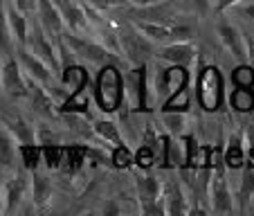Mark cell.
I'll list each match as a JSON object with an SVG mask.
<instances>
[{"mask_svg": "<svg viewBox=\"0 0 254 216\" xmlns=\"http://www.w3.org/2000/svg\"><path fill=\"white\" fill-rule=\"evenodd\" d=\"M92 97L99 111L104 113H117L122 104L126 101L124 97V74L117 66H101L99 74L92 86Z\"/></svg>", "mask_w": 254, "mask_h": 216, "instance_id": "cell-1", "label": "cell"}, {"mask_svg": "<svg viewBox=\"0 0 254 216\" xmlns=\"http://www.w3.org/2000/svg\"><path fill=\"white\" fill-rule=\"evenodd\" d=\"M196 101L205 113H218L225 104V79L218 66H205L198 68L196 74Z\"/></svg>", "mask_w": 254, "mask_h": 216, "instance_id": "cell-2", "label": "cell"}, {"mask_svg": "<svg viewBox=\"0 0 254 216\" xmlns=\"http://www.w3.org/2000/svg\"><path fill=\"white\" fill-rule=\"evenodd\" d=\"M63 39H65V43L72 48V52H74L77 59L90 61V63H95V66H117L120 70L128 66L120 54L106 50L99 41L86 39V36L79 34V32H65V29H63Z\"/></svg>", "mask_w": 254, "mask_h": 216, "instance_id": "cell-3", "label": "cell"}, {"mask_svg": "<svg viewBox=\"0 0 254 216\" xmlns=\"http://www.w3.org/2000/svg\"><path fill=\"white\" fill-rule=\"evenodd\" d=\"M117 36H120V48H122V54H124V61L130 63V66H142L151 57H155L158 45L146 39L133 23L120 25L117 27Z\"/></svg>", "mask_w": 254, "mask_h": 216, "instance_id": "cell-4", "label": "cell"}, {"mask_svg": "<svg viewBox=\"0 0 254 216\" xmlns=\"http://www.w3.org/2000/svg\"><path fill=\"white\" fill-rule=\"evenodd\" d=\"M135 194H137L139 212L146 216H162L164 214V198H162V183L153 173H139L135 178Z\"/></svg>", "mask_w": 254, "mask_h": 216, "instance_id": "cell-5", "label": "cell"}, {"mask_svg": "<svg viewBox=\"0 0 254 216\" xmlns=\"http://www.w3.org/2000/svg\"><path fill=\"white\" fill-rule=\"evenodd\" d=\"M124 97L133 104L135 113L149 111V74H146V63L133 66L124 72Z\"/></svg>", "mask_w": 254, "mask_h": 216, "instance_id": "cell-6", "label": "cell"}, {"mask_svg": "<svg viewBox=\"0 0 254 216\" xmlns=\"http://www.w3.org/2000/svg\"><path fill=\"white\" fill-rule=\"evenodd\" d=\"M25 48H27L32 54H36V57H39L48 68H52L54 74L59 77V72H61V63H59V57H57V48H54V43H52V36L45 32L43 25H41L39 20H34V25L29 27Z\"/></svg>", "mask_w": 254, "mask_h": 216, "instance_id": "cell-7", "label": "cell"}, {"mask_svg": "<svg viewBox=\"0 0 254 216\" xmlns=\"http://www.w3.org/2000/svg\"><path fill=\"white\" fill-rule=\"evenodd\" d=\"M14 57L18 59V63H20V68H23L25 74H27L29 79H34V81H39L41 86H45L50 92L59 86V83H57V74H54L52 68L45 66V63L41 61L36 54L29 52L25 45H16Z\"/></svg>", "mask_w": 254, "mask_h": 216, "instance_id": "cell-8", "label": "cell"}, {"mask_svg": "<svg viewBox=\"0 0 254 216\" xmlns=\"http://www.w3.org/2000/svg\"><path fill=\"white\" fill-rule=\"evenodd\" d=\"M0 126H5L18 144L36 142V126L23 113H18L14 106L5 104V101H0Z\"/></svg>", "mask_w": 254, "mask_h": 216, "instance_id": "cell-9", "label": "cell"}, {"mask_svg": "<svg viewBox=\"0 0 254 216\" xmlns=\"http://www.w3.org/2000/svg\"><path fill=\"white\" fill-rule=\"evenodd\" d=\"M0 88L5 90L7 97L11 99H23L27 97V77H25L23 68H20L18 59L11 54L5 59L2 68H0Z\"/></svg>", "mask_w": 254, "mask_h": 216, "instance_id": "cell-10", "label": "cell"}, {"mask_svg": "<svg viewBox=\"0 0 254 216\" xmlns=\"http://www.w3.org/2000/svg\"><path fill=\"white\" fill-rule=\"evenodd\" d=\"M183 88H189V68L171 63L155 72V92L160 99H167L169 95L183 90Z\"/></svg>", "mask_w": 254, "mask_h": 216, "instance_id": "cell-11", "label": "cell"}, {"mask_svg": "<svg viewBox=\"0 0 254 216\" xmlns=\"http://www.w3.org/2000/svg\"><path fill=\"white\" fill-rule=\"evenodd\" d=\"M207 198H209V210L216 214H232L234 212V198H232L225 173H209Z\"/></svg>", "mask_w": 254, "mask_h": 216, "instance_id": "cell-12", "label": "cell"}, {"mask_svg": "<svg viewBox=\"0 0 254 216\" xmlns=\"http://www.w3.org/2000/svg\"><path fill=\"white\" fill-rule=\"evenodd\" d=\"M25 77H27V74H25ZM27 99H29V104H32V111L39 117L50 120V122L59 117L57 101H54V97L50 95V90L29 77H27Z\"/></svg>", "mask_w": 254, "mask_h": 216, "instance_id": "cell-13", "label": "cell"}, {"mask_svg": "<svg viewBox=\"0 0 254 216\" xmlns=\"http://www.w3.org/2000/svg\"><path fill=\"white\" fill-rule=\"evenodd\" d=\"M29 192V176L27 173H14L9 180H2V214L18 212L20 203Z\"/></svg>", "mask_w": 254, "mask_h": 216, "instance_id": "cell-14", "label": "cell"}, {"mask_svg": "<svg viewBox=\"0 0 254 216\" xmlns=\"http://www.w3.org/2000/svg\"><path fill=\"white\" fill-rule=\"evenodd\" d=\"M155 52H158L155 57H160L162 61L189 68L198 59V45L191 43L189 39L187 41H173V43H167V45H158Z\"/></svg>", "mask_w": 254, "mask_h": 216, "instance_id": "cell-15", "label": "cell"}, {"mask_svg": "<svg viewBox=\"0 0 254 216\" xmlns=\"http://www.w3.org/2000/svg\"><path fill=\"white\" fill-rule=\"evenodd\" d=\"M130 18L133 20H146V23H176L178 11L171 5V0H158L146 7H133L130 9Z\"/></svg>", "mask_w": 254, "mask_h": 216, "instance_id": "cell-16", "label": "cell"}, {"mask_svg": "<svg viewBox=\"0 0 254 216\" xmlns=\"http://www.w3.org/2000/svg\"><path fill=\"white\" fill-rule=\"evenodd\" d=\"M162 198H164V214H189V210H191L183 183L176 180V178H169V180L162 183Z\"/></svg>", "mask_w": 254, "mask_h": 216, "instance_id": "cell-17", "label": "cell"}, {"mask_svg": "<svg viewBox=\"0 0 254 216\" xmlns=\"http://www.w3.org/2000/svg\"><path fill=\"white\" fill-rule=\"evenodd\" d=\"M52 2L57 5L67 32H90V23L83 14L81 2L77 0H52Z\"/></svg>", "mask_w": 254, "mask_h": 216, "instance_id": "cell-18", "label": "cell"}, {"mask_svg": "<svg viewBox=\"0 0 254 216\" xmlns=\"http://www.w3.org/2000/svg\"><path fill=\"white\" fill-rule=\"evenodd\" d=\"M248 151H245V138H243V129L234 131L227 138V142L223 144V160H225V169L230 171H239L243 169Z\"/></svg>", "mask_w": 254, "mask_h": 216, "instance_id": "cell-19", "label": "cell"}, {"mask_svg": "<svg viewBox=\"0 0 254 216\" xmlns=\"http://www.w3.org/2000/svg\"><path fill=\"white\" fill-rule=\"evenodd\" d=\"M88 149L90 144H63V160L59 171L65 176H77L83 169V164L88 162Z\"/></svg>", "mask_w": 254, "mask_h": 216, "instance_id": "cell-20", "label": "cell"}, {"mask_svg": "<svg viewBox=\"0 0 254 216\" xmlns=\"http://www.w3.org/2000/svg\"><path fill=\"white\" fill-rule=\"evenodd\" d=\"M29 187H32V203L36 210H45L54 198V183L50 180L48 173H41L39 169L32 171L29 178Z\"/></svg>", "mask_w": 254, "mask_h": 216, "instance_id": "cell-21", "label": "cell"}, {"mask_svg": "<svg viewBox=\"0 0 254 216\" xmlns=\"http://www.w3.org/2000/svg\"><path fill=\"white\" fill-rule=\"evenodd\" d=\"M216 29H218L221 43L227 48V52H230L239 63H243L245 59H248V50H245V41H243V36H241L239 29H236L232 23H227V20L218 23Z\"/></svg>", "mask_w": 254, "mask_h": 216, "instance_id": "cell-22", "label": "cell"}, {"mask_svg": "<svg viewBox=\"0 0 254 216\" xmlns=\"http://www.w3.org/2000/svg\"><path fill=\"white\" fill-rule=\"evenodd\" d=\"M36 16H39V23L43 25V29L50 36L63 34L65 25H63V18L52 0H36Z\"/></svg>", "mask_w": 254, "mask_h": 216, "instance_id": "cell-23", "label": "cell"}, {"mask_svg": "<svg viewBox=\"0 0 254 216\" xmlns=\"http://www.w3.org/2000/svg\"><path fill=\"white\" fill-rule=\"evenodd\" d=\"M5 14H7V25H9V32L14 36L16 45H25L27 43V32H29V23L25 18V14L20 9H16L14 2L5 0Z\"/></svg>", "mask_w": 254, "mask_h": 216, "instance_id": "cell-24", "label": "cell"}, {"mask_svg": "<svg viewBox=\"0 0 254 216\" xmlns=\"http://www.w3.org/2000/svg\"><path fill=\"white\" fill-rule=\"evenodd\" d=\"M254 201V167L245 160L241 169V185H239V212H248L250 203Z\"/></svg>", "mask_w": 254, "mask_h": 216, "instance_id": "cell-25", "label": "cell"}, {"mask_svg": "<svg viewBox=\"0 0 254 216\" xmlns=\"http://www.w3.org/2000/svg\"><path fill=\"white\" fill-rule=\"evenodd\" d=\"M16 160H18V144L5 126H0V169H11Z\"/></svg>", "mask_w": 254, "mask_h": 216, "instance_id": "cell-26", "label": "cell"}, {"mask_svg": "<svg viewBox=\"0 0 254 216\" xmlns=\"http://www.w3.org/2000/svg\"><path fill=\"white\" fill-rule=\"evenodd\" d=\"M230 108L241 115L254 113V88H234L230 92Z\"/></svg>", "mask_w": 254, "mask_h": 216, "instance_id": "cell-27", "label": "cell"}, {"mask_svg": "<svg viewBox=\"0 0 254 216\" xmlns=\"http://www.w3.org/2000/svg\"><path fill=\"white\" fill-rule=\"evenodd\" d=\"M18 158L23 162L25 171H36L43 162V153H41V144L39 142H27V144H18Z\"/></svg>", "mask_w": 254, "mask_h": 216, "instance_id": "cell-28", "label": "cell"}, {"mask_svg": "<svg viewBox=\"0 0 254 216\" xmlns=\"http://www.w3.org/2000/svg\"><path fill=\"white\" fill-rule=\"evenodd\" d=\"M92 131H95V135L99 140H104V142H108L111 146H117V144H124V138H122L120 133V126H117V122L113 120H97L95 124H92Z\"/></svg>", "mask_w": 254, "mask_h": 216, "instance_id": "cell-29", "label": "cell"}, {"mask_svg": "<svg viewBox=\"0 0 254 216\" xmlns=\"http://www.w3.org/2000/svg\"><path fill=\"white\" fill-rule=\"evenodd\" d=\"M189 106H191V95H189V88H183V90H176L173 95H169L167 99L162 101L160 111H162V113H187Z\"/></svg>", "mask_w": 254, "mask_h": 216, "instance_id": "cell-30", "label": "cell"}, {"mask_svg": "<svg viewBox=\"0 0 254 216\" xmlns=\"http://www.w3.org/2000/svg\"><path fill=\"white\" fill-rule=\"evenodd\" d=\"M104 214H124V212H130V214H137L139 212V203L137 198H126V196H113L104 203L101 207Z\"/></svg>", "mask_w": 254, "mask_h": 216, "instance_id": "cell-31", "label": "cell"}, {"mask_svg": "<svg viewBox=\"0 0 254 216\" xmlns=\"http://www.w3.org/2000/svg\"><path fill=\"white\" fill-rule=\"evenodd\" d=\"M108 153H111V167L113 169H120V171H124V169H133L135 167L133 151L128 149V144H126V142L113 146Z\"/></svg>", "mask_w": 254, "mask_h": 216, "instance_id": "cell-32", "label": "cell"}, {"mask_svg": "<svg viewBox=\"0 0 254 216\" xmlns=\"http://www.w3.org/2000/svg\"><path fill=\"white\" fill-rule=\"evenodd\" d=\"M41 153H43V164L48 171H59L63 160V144L61 142H48L41 144Z\"/></svg>", "mask_w": 254, "mask_h": 216, "instance_id": "cell-33", "label": "cell"}, {"mask_svg": "<svg viewBox=\"0 0 254 216\" xmlns=\"http://www.w3.org/2000/svg\"><path fill=\"white\" fill-rule=\"evenodd\" d=\"M0 54L5 59L14 54V36L9 32V25H7L5 0H0Z\"/></svg>", "mask_w": 254, "mask_h": 216, "instance_id": "cell-34", "label": "cell"}, {"mask_svg": "<svg viewBox=\"0 0 254 216\" xmlns=\"http://www.w3.org/2000/svg\"><path fill=\"white\" fill-rule=\"evenodd\" d=\"M232 83L234 88H254V66H250L248 61L239 63L232 70Z\"/></svg>", "mask_w": 254, "mask_h": 216, "instance_id": "cell-35", "label": "cell"}, {"mask_svg": "<svg viewBox=\"0 0 254 216\" xmlns=\"http://www.w3.org/2000/svg\"><path fill=\"white\" fill-rule=\"evenodd\" d=\"M162 122H164L167 133L171 135V138H180V135H185L187 113H162Z\"/></svg>", "mask_w": 254, "mask_h": 216, "instance_id": "cell-36", "label": "cell"}, {"mask_svg": "<svg viewBox=\"0 0 254 216\" xmlns=\"http://www.w3.org/2000/svg\"><path fill=\"white\" fill-rule=\"evenodd\" d=\"M133 158H135V167L142 169V171H149L151 167H158V153L151 146H146V144H139L137 151L133 153Z\"/></svg>", "mask_w": 254, "mask_h": 216, "instance_id": "cell-37", "label": "cell"}, {"mask_svg": "<svg viewBox=\"0 0 254 216\" xmlns=\"http://www.w3.org/2000/svg\"><path fill=\"white\" fill-rule=\"evenodd\" d=\"M97 36H99V43L104 45L106 50H111V52L120 54L122 57V48H120V36H117V29H111V27H99L97 29Z\"/></svg>", "mask_w": 254, "mask_h": 216, "instance_id": "cell-38", "label": "cell"}, {"mask_svg": "<svg viewBox=\"0 0 254 216\" xmlns=\"http://www.w3.org/2000/svg\"><path fill=\"white\" fill-rule=\"evenodd\" d=\"M88 5H92L95 9H99V11H104V9H113V7H122V5H126L124 0H86Z\"/></svg>", "mask_w": 254, "mask_h": 216, "instance_id": "cell-39", "label": "cell"}, {"mask_svg": "<svg viewBox=\"0 0 254 216\" xmlns=\"http://www.w3.org/2000/svg\"><path fill=\"white\" fill-rule=\"evenodd\" d=\"M236 11H239L241 18L245 20H254V0H243L236 5Z\"/></svg>", "mask_w": 254, "mask_h": 216, "instance_id": "cell-40", "label": "cell"}, {"mask_svg": "<svg viewBox=\"0 0 254 216\" xmlns=\"http://www.w3.org/2000/svg\"><path fill=\"white\" fill-rule=\"evenodd\" d=\"M243 138H245V151H250V149H254V117L245 124V129H243Z\"/></svg>", "mask_w": 254, "mask_h": 216, "instance_id": "cell-41", "label": "cell"}, {"mask_svg": "<svg viewBox=\"0 0 254 216\" xmlns=\"http://www.w3.org/2000/svg\"><path fill=\"white\" fill-rule=\"evenodd\" d=\"M239 2H243V0H218V2L214 5V11L216 14H225L227 9H234Z\"/></svg>", "mask_w": 254, "mask_h": 216, "instance_id": "cell-42", "label": "cell"}, {"mask_svg": "<svg viewBox=\"0 0 254 216\" xmlns=\"http://www.w3.org/2000/svg\"><path fill=\"white\" fill-rule=\"evenodd\" d=\"M16 9H20L23 14H29V11H36V0H11Z\"/></svg>", "mask_w": 254, "mask_h": 216, "instance_id": "cell-43", "label": "cell"}, {"mask_svg": "<svg viewBox=\"0 0 254 216\" xmlns=\"http://www.w3.org/2000/svg\"><path fill=\"white\" fill-rule=\"evenodd\" d=\"M245 50H248V59H245V61H248L250 66H254V36H250V39H248Z\"/></svg>", "mask_w": 254, "mask_h": 216, "instance_id": "cell-44", "label": "cell"}, {"mask_svg": "<svg viewBox=\"0 0 254 216\" xmlns=\"http://www.w3.org/2000/svg\"><path fill=\"white\" fill-rule=\"evenodd\" d=\"M124 2L130 7H146V5H151L153 0H124Z\"/></svg>", "mask_w": 254, "mask_h": 216, "instance_id": "cell-45", "label": "cell"}, {"mask_svg": "<svg viewBox=\"0 0 254 216\" xmlns=\"http://www.w3.org/2000/svg\"><path fill=\"white\" fill-rule=\"evenodd\" d=\"M193 5H196V9L200 11V14H205L207 7H209V0H193Z\"/></svg>", "mask_w": 254, "mask_h": 216, "instance_id": "cell-46", "label": "cell"}, {"mask_svg": "<svg viewBox=\"0 0 254 216\" xmlns=\"http://www.w3.org/2000/svg\"><path fill=\"white\" fill-rule=\"evenodd\" d=\"M2 180L5 178H2V169H0V214H2Z\"/></svg>", "mask_w": 254, "mask_h": 216, "instance_id": "cell-47", "label": "cell"}, {"mask_svg": "<svg viewBox=\"0 0 254 216\" xmlns=\"http://www.w3.org/2000/svg\"><path fill=\"white\" fill-rule=\"evenodd\" d=\"M0 68H2V66H0Z\"/></svg>", "mask_w": 254, "mask_h": 216, "instance_id": "cell-48", "label": "cell"}]
</instances>
